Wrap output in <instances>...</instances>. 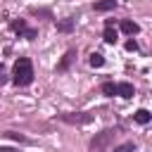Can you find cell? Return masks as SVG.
<instances>
[{"label": "cell", "instance_id": "obj_2", "mask_svg": "<svg viewBox=\"0 0 152 152\" xmlns=\"http://www.w3.org/2000/svg\"><path fill=\"white\" fill-rule=\"evenodd\" d=\"M114 135H116V131H112V128H107L102 133H95V138L90 140V152H107V147L112 145Z\"/></svg>", "mask_w": 152, "mask_h": 152}, {"label": "cell", "instance_id": "obj_5", "mask_svg": "<svg viewBox=\"0 0 152 152\" xmlns=\"http://www.w3.org/2000/svg\"><path fill=\"white\" fill-rule=\"evenodd\" d=\"M93 7H95V12H109L116 7V0H97Z\"/></svg>", "mask_w": 152, "mask_h": 152}, {"label": "cell", "instance_id": "obj_11", "mask_svg": "<svg viewBox=\"0 0 152 152\" xmlns=\"http://www.w3.org/2000/svg\"><path fill=\"white\" fill-rule=\"evenodd\" d=\"M133 119H135L138 124H147V121H150V112H147V109H138V112L133 114Z\"/></svg>", "mask_w": 152, "mask_h": 152}, {"label": "cell", "instance_id": "obj_9", "mask_svg": "<svg viewBox=\"0 0 152 152\" xmlns=\"http://www.w3.org/2000/svg\"><path fill=\"white\" fill-rule=\"evenodd\" d=\"M10 28H12V31H17V33H21V36L28 31V26H26V21H24V19H14V21L10 24Z\"/></svg>", "mask_w": 152, "mask_h": 152}, {"label": "cell", "instance_id": "obj_13", "mask_svg": "<svg viewBox=\"0 0 152 152\" xmlns=\"http://www.w3.org/2000/svg\"><path fill=\"white\" fill-rule=\"evenodd\" d=\"M102 93L112 97V95H116V86H114L112 81H107V83H102Z\"/></svg>", "mask_w": 152, "mask_h": 152}, {"label": "cell", "instance_id": "obj_3", "mask_svg": "<svg viewBox=\"0 0 152 152\" xmlns=\"http://www.w3.org/2000/svg\"><path fill=\"white\" fill-rule=\"evenodd\" d=\"M93 116L90 114H62V121L66 124H88Z\"/></svg>", "mask_w": 152, "mask_h": 152}, {"label": "cell", "instance_id": "obj_15", "mask_svg": "<svg viewBox=\"0 0 152 152\" xmlns=\"http://www.w3.org/2000/svg\"><path fill=\"white\" fill-rule=\"evenodd\" d=\"M126 50H128V52H135V50H138V43H135V40H128V43H126Z\"/></svg>", "mask_w": 152, "mask_h": 152}, {"label": "cell", "instance_id": "obj_8", "mask_svg": "<svg viewBox=\"0 0 152 152\" xmlns=\"http://www.w3.org/2000/svg\"><path fill=\"white\" fill-rule=\"evenodd\" d=\"M102 38H104V43L114 45V43H116V28H114V26H104V33H102Z\"/></svg>", "mask_w": 152, "mask_h": 152}, {"label": "cell", "instance_id": "obj_7", "mask_svg": "<svg viewBox=\"0 0 152 152\" xmlns=\"http://www.w3.org/2000/svg\"><path fill=\"white\" fill-rule=\"evenodd\" d=\"M74 57H76V50H69V52H66V55L62 57V62L57 64V69H59V71H64V69H69V64L74 62Z\"/></svg>", "mask_w": 152, "mask_h": 152}, {"label": "cell", "instance_id": "obj_6", "mask_svg": "<svg viewBox=\"0 0 152 152\" xmlns=\"http://www.w3.org/2000/svg\"><path fill=\"white\" fill-rule=\"evenodd\" d=\"M121 31H124V33H128V36H133V33H138V31H140V26H138L135 21H131V19H124V21H121Z\"/></svg>", "mask_w": 152, "mask_h": 152}, {"label": "cell", "instance_id": "obj_4", "mask_svg": "<svg viewBox=\"0 0 152 152\" xmlns=\"http://www.w3.org/2000/svg\"><path fill=\"white\" fill-rule=\"evenodd\" d=\"M133 93H135V90H133L131 83H116V95H121V97L128 100V97H133Z\"/></svg>", "mask_w": 152, "mask_h": 152}, {"label": "cell", "instance_id": "obj_10", "mask_svg": "<svg viewBox=\"0 0 152 152\" xmlns=\"http://www.w3.org/2000/svg\"><path fill=\"white\" fill-rule=\"evenodd\" d=\"M71 28H74V19H62V21H57V31L69 33Z\"/></svg>", "mask_w": 152, "mask_h": 152}, {"label": "cell", "instance_id": "obj_1", "mask_svg": "<svg viewBox=\"0 0 152 152\" xmlns=\"http://www.w3.org/2000/svg\"><path fill=\"white\" fill-rule=\"evenodd\" d=\"M12 81L17 86H28L33 81V64H31L28 57H19L14 62V76H12Z\"/></svg>", "mask_w": 152, "mask_h": 152}, {"label": "cell", "instance_id": "obj_14", "mask_svg": "<svg viewBox=\"0 0 152 152\" xmlns=\"http://www.w3.org/2000/svg\"><path fill=\"white\" fill-rule=\"evenodd\" d=\"M133 150H135L133 142H124V145H116L114 147V152H133Z\"/></svg>", "mask_w": 152, "mask_h": 152}, {"label": "cell", "instance_id": "obj_16", "mask_svg": "<svg viewBox=\"0 0 152 152\" xmlns=\"http://www.w3.org/2000/svg\"><path fill=\"white\" fill-rule=\"evenodd\" d=\"M2 83H7V76H5V71H2V64H0V86Z\"/></svg>", "mask_w": 152, "mask_h": 152}, {"label": "cell", "instance_id": "obj_12", "mask_svg": "<svg viewBox=\"0 0 152 152\" xmlns=\"http://www.w3.org/2000/svg\"><path fill=\"white\" fill-rule=\"evenodd\" d=\"M102 64H104V57L100 52H93L90 55V66H102Z\"/></svg>", "mask_w": 152, "mask_h": 152}]
</instances>
